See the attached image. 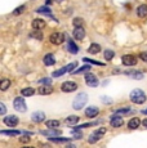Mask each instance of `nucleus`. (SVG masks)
<instances>
[{
	"mask_svg": "<svg viewBox=\"0 0 147 148\" xmlns=\"http://www.w3.org/2000/svg\"><path fill=\"white\" fill-rule=\"evenodd\" d=\"M84 62H88V63H92V64H97V66H104L103 63H101V62L98 61H94V59H89V58H84L83 59Z\"/></svg>",
	"mask_w": 147,
	"mask_h": 148,
	"instance_id": "nucleus-32",
	"label": "nucleus"
},
{
	"mask_svg": "<svg viewBox=\"0 0 147 148\" xmlns=\"http://www.w3.org/2000/svg\"><path fill=\"white\" fill-rule=\"evenodd\" d=\"M49 40L52 41L53 44L59 45V44H62V42L65 41V34H61V32H54V34H52V35H50Z\"/></svg>",
	"mask_w": 147,
	"mask_h": 148,
	"instance_id": "nucleus-7",
	"label": "nucleus"
},
{
	"mask_svg": "<svg viewBox=\"0 0 147 148\" xmlns=\"http://www.w3.org/2000/svg\"><path fill=\"white\" fill-rule=\"evenodd\" d=\"M41 134L43 135H59L61 134V132L59 130H53L52 127H49V130H44V132H41Z\"/></svg>",
	"mask_w": 147,
	"mask_h": 148,
	"instance_id": "nucleus-23",
	"label": "nucleus"
},
{
	"mask_svg": "<svg viewBox=\"0 0 147 148\" xmlns=\"http://www.w3.org/2000/svg\"><path fill=\"white\" fill-rule=\"evenodd\" d=\"M50 140H53V142H69L70 139L69 138H53V136H50Z\"/></svg>",
	"mask_w": 147,
	"mask_h": 148,
	"instance_id": "nucleus-35",
	"label": "nucleus"
},
{
	"mask_svg": "<svg viewBox=\"0 0 147 148\" xmlns=\"http://www.w3.org/2000/svg\"><path fill=\"white\" fill-rule=\"evenodd\" d=\"M78 121H79L78 116H69V117L66 119V124L67 125H75Z\"/></svg>",
	"mask_w": 147,
	"mask_h": 148,
	"instance_id": "nucleus-26",
	"label": "nucleus"
},
{
	"mask_svg": "<svg viewBox=\"0 0 147 148\" xmlns=\"http://www.w3.org/2000/svg\"><path fill=\"white\" fill-rule=\"evenodd\" d=\"M13 106L18 112H25V111L27 110L26 107V103H25V99L22 98V97H18V98L14 99V103H13Z\"/></svg>",
	"mask_w": 147,
	"mask_h": 148,
	"instance_id": "nucleus-4",
	"label": "nucleus"
},
{
	"mask_svg": "<svg viewBox=\"0 0 147 148\" xmlns=\"http://www.w3.org/2000/svg\"><path fill=\"white\" fill-rule=\"evenodd\" d=\"M32 27L34 30H43V28L45 27V22L43 21V19H34L32 21Z\"/></svg>",
	"mask_w": 147,
	"mask_h": 148,
	"instance_id": "nucleus-17",
	"label": "nucleus"
},
{
	"mask_svg": "<svg viewBox=\"0 0 147 148\" xmlns=\"http://www.w3.org/2000/svg\"><path fill=\"white\" fill-rule=\"evenodd\" d=\"M143 113H146V115H147V110H146V111H143Z\"/></svg>",
	"mask_w": 147,
	"mask_h": 148,
	"instance_id": "nucleus-43",
	"label": "nucleus"
},
{
	"mask_svg": "<svg viewBox=\"0 0 147 148\" xmlns=\"http://www.w3.org/2000/svg\"><path fill=\"white\" fill-rule=\"evenodd\" d=\"M39 82H40V84H47V85H50V84H52V80H50V79H41V80L39 81Z\"/></svg>",
	"mask_w": 147,
	"mask_h": 148,
	"instance_id": "nucleus-39",
	"label": "nucleus"
},
{
	"mask_svg": "<svg viewBox=\"0 0 147 148\" xmlns=\"http://www.w3.org/2000/svg\"><path fill=\"white\" fill-rule=\"evenodd\" d=\"M85 81H87V84H88V86H92V88H95L98 85L97 76L92 75V73H88V75H85Z\"/></svg>",
	"mask_w": 147,
	"mask_h": 148,
	"instance_id": "nucleus-10",
	"label": "nucleus"
},
{
	"mask_svg": "<svg viewBox=\"0 0 147 148\" xmlns=\"http://www.w3.org/2000/svg\"><path fill=\"white\" fill-rule=\"evenodd\" d=\"M121 62L124 63V66H135L137 64V57L132 56V54H126V56H123Z\"/></svg>",
	"mask_w": 147,
	"mask_h": 148,
	"instance_id": "nucleus-5",
	"label": "nucleus"
},
{
	"mask_svg": "<svg viewBox=\"0 0 147 148\" xmlns=\"http://www.w3.org/2000/svg\"><path fill=\"white\" fill-rule=\"evenodd\" d=\"M25 10V5H21V7H18V8H16L14 10H13V16H19L22 12Z\"/></svg>",
	"mask_w": 147,
	"mask_h": 148,
	"instance_id": "nucleus-33",
	"label": "nucleus"
},
{
	"mask_svg": "<svg viewBox=\"0 0 147 148\" xmlns=\"http://www.w3.org/2000/svg\"><path fill=\"white\" fill-rule=\"evenodd\" d=\"M142 124H143V126H145V127H147V119H146V120H143Z\"/></svg>",
	"mask_w": 147,
	"mask_h": 148,
	"instance_id": "nucleus-42",
	"label": "nucleus"
},
{
	"mask_svg": "<svg viewBox=\"0 0 147 148\" xmlns=\"http://www.w3.org/2000/svg\"><path fill=\"white\" fill-rule=\"evenodd\" d=\"M4 124L9 127H14V126H17V124H18V117L14 115L7 116V117H4Z\"/></svg>",
	"mask_w": 147,
	"mask_h": 148,
	"instance_id": "nucleus-8",
	"label": "nucleus"
},
{
	"mask_svg": "<svg viewBox=\"0 0 147 148\" xmlns=\"http://www.w3.org/2000/svg\"><path fill=\"white\" fill-rule=\"evenodd\" d=\"M38 13H44L45 16H52V10L49 9L48 7H40L38 8V10H36Z\"/></svg>",
	"mask_w": 147,
	"mask_h": 148,
	"instance_id": "nucleus-25",
	"label": "nucleus"
},
{
	"mask_svg": "<svg viewBox=\"0 0 147 148\" xmlns=\"http://www.w3.org/2000/svg\"><path fill=\"white\" fill-rule=\"evenodd\" d=\"M38 92H39V94H43V95H47V94H50V93L53 92V88H52V85H41L40 88L38 89Z\"/></svg>",
	"mask_w": 147,
	"mask_h": 148,
	"instance_id": "nucleus-12",
	"label": "nucleus"
},
{
	"mask_svg": "<svg viewBox=\"0 0 147 148\" xmlns=\"http://www.w3.org/2000/svg\"><path fill=\"white\" fill-rule=\"evenodd\" d=\"M103 56H104V59H107V61H111V59L115 57V53L112 52V50H104Z\"/></svg>",
	"mask_w": 147,
	"mask_h": 148,
	"instance_id": "nucleus-28",
	"label": "nucleus"
},
{
	"mask_svg": "<svg viewBox=\"0 0 147 148\" xmlns=\"http://www.w3.org/2000/svg\"><path fill=\"white\" fill-rule=\"evenodd\" d=\"M76 66H78V63H76V62H72V63L67 64L66 67H63V68H59V70L54 71V72L52 73V76H53V77H59V76L65 75V73H66V72H71V73H72V71L75 70V67H76Z\"/></svg>",
	"mask_w": 147,
	"mask_h": 148,
	"instance_id": "nucleus-3",
	"label": "nucleus"
},
{
	"mask_svg": "<svg viewBox=\"0 0 147 148\" xmlns=\"http://www.w3.org/2000/svg\"><path fill=\"white\" fill-rule=\"evenodd\" d=\"M98 112H100V110H98L97 107L92 106V107H88L85 110V116L87 117H95V116L98 115Z\"/></svg>",
	"mask_w": 147,
	"mask_h": 148,
	"instance_id": "nucleus-14",
	"label": "nucleus"
},
{
	"mask_svg": "<svg viewBox=\"0 0 147 148\" xmlns=\"http://www.w3.org/2000/svg\"><path fill=\"white\" fill-rule=\"evenodd\" d=\"M87 102H88V95H87V93H79V94L75 97V99H74L72 107L75 108V110H81V108L87 104Z\"/></svg>",
	"mask_w": 147,
	"mask_h": 148,
	"instance_id": "nucleus-2",
	"label": "nucleus"
},
{
	"mask_svg": "<svg viewBox=\"0 0 147 148\" xmlns=\"http://www.w3.org/2000/svg\"><path fill=\"white\" fill-rule=\"evenodd\" d=\"M125 75H129V77L135 79V80H141L143 77V73L141 71H126Z\"/></svg>",
	"mask_w": 147,
	"mask_h": 148,
	"instance_id": "nucleus-15",
	"label": "nucleus"
},
{
	"mask_svg": "<svg viewBox=\"0 0 147 148\" xmlns=\"http://www.w3.org/2000/svg\"><path fill=\"white\" fill-rule=\"evenodd\" d=\"M104 133H106V129H104V127H101V129L95 130V132H94V134H97L98 136H101V135H103Z\"/></svg>",
	"mask_w": 147,
	"mask_h": 148,
	"instance_id": "nucleus-36",
	"label": "nucleus"
},
{
	"mask_svg": "<svg viewBox=\"0 0 147 148\" xmlns=\"http://www.w3.org/2000/svg\"><path fill=\"white\" fill-rule=\"evenodd\" d=\"M44 64L45 66H53V64L56 63V59H54V56L53 54H50V53H48L47 56L44 57Z\"/></svg>",
	"mask_w": 147,
	"mask_h": 148,
	"instance_id": "nucleus-16",
	"label": "nucleus"
},
{
	"mask_svg": "<svg viewBox=\"0 0 147 148\" xmlns=\"http://www.w3.org/2000/svg\"><path fill=\"white\" fill-rule=\"evenodd\" d=\"M137 14H138V17H139V18H145V17L147 16V5L146 4L139 5V7H138V9H137Z\"/></svg>",
	"mask_w": 147,
	"mask_h": 148,
	"instance_id": "nucleus-18",
	"label": "nucleus"
},
{
	"mask_svg": "<svg viewBox=\"0 0 147 148\" xmlns=\"http://www.w3.org/2000/svg\"><path fill=\"white\" fill-rule=\"evenodd\" d=\"M0 113H1V115H4L5 113V106L3 103H0Z\"/></svg>",
	"mask_w": 147,
	"mask_h": 148,
	"instance_id": "nucleus-41",
	"label": "nucleus"
},
{
	"mask_svg": "<svg viewBox=\"0 0 147 148\" xmlns=\"http://www.w3.org/2000/svg\"><path fill=\"white\" fill-rule=\"evenodd\" d=\"M67 49H69L71 53L75 54V53H78L79 48L76 47V44H75V42H74L72 40H69V45H67Z\"/></svg>",
	"mask_w": 147,
	"mask_h": 148,
	"instance_id": "nucleus-22",
	"label": "nucleus"
},
{
	"mask_svg": "<svg viewBox=\"0 0 147 148\" xmlns=\"http://www.w3.org/2000/svg\"><path fill=\"white\" fill-rule=\"evenodd\" d=\"M139 58L142 59V61L147 62V52H142V53H139Z\"/></svg>",
	"mask_w": 147,
	"mask_h": 148,
	"instance_id": "nucleus-40",
	"label": "nucleus"
},
{
	"mask_svg": "<svg viewBox=\"0 0 147 148\" xmlns=\"http://www.w3.org/2000/svg\"><path fill=\"white\" fill-rule=\"evenodd\" d=\"M30 134H27V135H25V136H22V138H19V142H22V143H27V142H30Z\"/></svg>",
	"mask_w": 147,
	"mask_h": 148,
	"instance_id": "nucleus-38",
	"label": "nucleus"
},
{
	"mask_svg": "<svg viewBox=\"0 0 147 148\" xmlns=\"http://www.w3.org/2000/svg\"><path fill=\"white\" fill-rule=\"evenodd\" d=\"M9 86H10V80L4 79V80H1V82H0V89L1 90H7Z\"/></svg>",
	"mask_w": 147,
	"mask_h": 148,
	"instance_id": "nucleus-27",
	"label": "nucleus"
},
{
	"mask_svg": "<svg viewBox=\"0 0 147 148\" xmlns=\"http://www.w3.org/2000/svg\"><path fill=\"white\" fill-rule=\"evenodd\" d=\"M47 126L48 127H57V126H59V121H57V120H49V121H47Z\"/></svg>",
	"mask_w": 147,
	"mask_h": 148,
	"instance_id": "nucleus-30",
	"label": "nucleus"
},
{
	"mask_svg": "<svg viewBox=\"0 0 147 148\" xmlns=\"http://www.w3.org/2000/svg\"><path fill=\"white\" fill-rule=\"evenodd\" d=\"M31 119H32V121H35V122H41V121H44V119H45V113L41 112V111L34 112L32 115H31Z\"/></svg>",
	"mask_w": 147,
	"mask_h": 148,
	"instance_id": "nucleus-13",
	"label": "nucleus"
},
{
	"mask_svg": "<svg viewBox=\"0 0 147 148\" xmlns=\"http://www.w3.org/2000/svg\"><path fill=\"white\" fill-rule=\"evenodd\" d=\"M72 36L76 40H83V39L85 38V30L83 28V26L75 27V30H74V32H72Z\"/></svg>",
	"mask_w": 147,
	"mask_h": 148,
	"instance_id": "nucleus-9",
	"label": "nucleus"
},
{
	"mask_svg": "<svg viewBox=\"0 0 147 148\" xmlns=\"http://www.w3.org/2000/svg\"><path fill=\"white\" fill-rule=\"evenodd\" d=\"M74 25H75V27H81L84 25V19L83 18H75L74 19Z\"/></svg>",
	"mask_w": 147,
	"mask_h": 148,
	"instance_id": "nucleus-31",
	"label": "nucleus"
},
{
	"mask_svg": "<svg viewBox=\"0 0 147 148\" xmlns=\"http://www.w3.org/2000/svg\"><path fill=\"white\" fill-rule=\"evenodd\" d=\"M34 93H35V90L32 88H25V89L21 90V94L23 97H31V95H34Z\"/></svg>",
	"mask_w": 147,
	"mask_h": 148,
	"instance_id": "nucleus-21",
	"label": "nucleus"
},
{
	"mask_svg": "<svg viewBox=\"0 0 147 148\" xmlns=\"http://www.w3.org/2000/svg\"><path fill=\"white\" fill-rule=\"evenodd\" d=\"M1 134H7V135H19L21 134V132H18V130H1Z\"/></svg>",
	"mask_w": 147,
	"mask_h": 148,
	"instance_id": "nucleus-29",
	"label": "nucleus"
},
{
	"mask_svg": "<svg viewBox=\"0 0 147 148\" xmlns=\"http://www.w3.org/2000/svg\"><path fill=\"white\" fill-rule=\"evenodd\" d=\"M88 52L90 53V54H97V53H100L101 52V45L100 44H92L89 47V49H88Z\"/></svg>",
	"mask_w": 147,
	"mask_h": 148,
	"instance_id": "nucleus-20",
	"label": "nucleus"
},
{
	"mask_svg": "<svg viewBox=\"0 0 147 148\" xmlns=\"http://www.w3.org/2000/svg\"><path fill=\"white\" fill-rule=\"evenodd\" d=\"M139 124H141V121L138 120L137 117H134V119H132V120L128 122V127L129 129H132V130H134V129H137V127L139 126Z\"/></svg>",
	"mask_w": 147,
	"mask_h": 148,
	"instance_id": "nucleus-19",
	"label": "nucleus"
},
{
	"mask_svg": "<svg viewBox=\"0 0 147 148\" xmlns=\"http://www.w3.org/2000/svg\"><path fill=\"white\" fill-rule=\"evenodd\" d=\"M110 124H111L112 127H120L121 125L124 124V120H123V117H120V116L114 115L111 119V121H110Z\"/></svg>",
	"mask_w": 147,
	"mask_h": 148,
	"instance_id": "nucleus-11",
	"label": "nucleus"
},
{
	"mask_svg": "<svg viewBox=\"0 0 147 148\" xmlns=\"http://www.w3.org/2000/svg\"><path fill=\"white\" fill-rule=\"evenodd\" d=\"M131 101L133 102V103H137V104H142V103H145L146 102V99H147V97L146 94L142 92L141 89H134L133 92L131 93Z\"/></svg>",
	"mask_w": 147,
	"mask_h": 148,
	"instance_id": "nucleus-1",
	"label": "nucleus"
},
{
	"mask_svg": "<svg viewBox=\"0 0 147 148\" xmlns=\"http://www.w3.org/2000/svg\"><path fill=\"white\" fill-rule=\"evenodd\" d=\"M30 36L31 38H34V39H38V40H43V34H41V30H36V31H34V32H31L30 34Z\"/></svg>",
	"mask_w": 147,
	"mask_h": 148,
	"instance_id": "nucleus-24",
	"label": "nucleus"
},
{
	"mask_svg": "<svg viewBox=\"0 0 147 148\" xmlns=\"http://www.w3.org/2000/svg\"><path fill=\"white\" fill-rule=\"evenodd\" d=\"M98 139H100V136H98L97 134H94V133H93V134L90 135V138H89V143H95V142H97Z\"/></svg>",
	"mask_w": 147,
	"mask_h": 148,
	"instance_id": "nucleus-34",
	"label": "nucleus"
},
{
	"mask_svg": "<svg viewBox=\"0 0 147 148\" xmlns=\"http://www.w3.org/2000/svg\"><path fill=\"white\" fill-rule=\"evenodd\" d=\"M90 70V66H84L81 68H79L78 71H75V73H80V72H84V71H89Z\"/></svg>",
	"mask_w": 147,
	"mask_h": 148,
	"instance_id": "nucleus-37",
	"label": "nucleus"
},
{
	"mask_svg": "<svg viewBox=\"0 0 147 148\" xmlns=\"http://www.w3.org/2000/svg\"><path fill=\"white\" fill-rule=\"evenodd\" d=\"M78 89V85H76V82H72V81H66L62 84L61 86V90L65 93H71V92H75V90Z\"/></svg>",
	"mask_w": 147,
	"mask_h": 148,
	"instance_id": "nucleus-6",
	"label": "nucleus"
}]
</instances>
